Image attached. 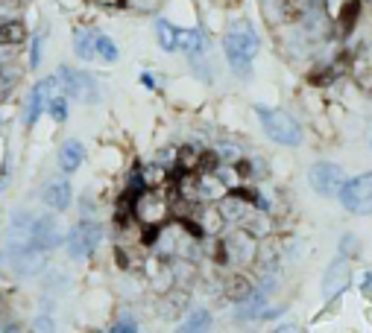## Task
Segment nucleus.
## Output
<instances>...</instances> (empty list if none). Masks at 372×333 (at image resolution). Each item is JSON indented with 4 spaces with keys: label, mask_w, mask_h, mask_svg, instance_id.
Here are the masks:
<instances>
[{
    "label": "nucleus",
    "mask_w": 372,
    "mask_h": 333,
    "mask_svg": "<svg viewBox=\"0 0 372 333\" xmlns=\"http://www.w3.org/2000/svg\"><path fill=\"white\" fill-rule=\"evenodd\" d=\"M103 240V228L97 225V222H80L71 234H68V258L71 260H85L91 258V254L97 251V246H100Z\"/></svg>",
    "instance_id": "39448f33"
},
{
    "label": "nucleus",
    "mask_w": 372,
    "mask_h": 333,
    "mask_svg": "<svg viewBox=\"0 0 372 333\" xmlns=\"http://www.w3.org/2000/svg\"><path fill=\"white\" fill-rule=\"evenodd\" d=\"M176 47L185 50L188 56H203L208 42H205L203 30H185V32H176Z\"/></svg>",
    "instance_id": "9b49d317"
},
{
    "label": "nucleus",
    "mask_w": 372,
    "mask_h": 333,
    "mask_svg": "<svg viewBox=\"0 0 372 333\" xmlns=\"http://www.w3.org/2000/svg\"><path fill=\"white\" fill-rule=\"evenodd\" d=\"M56 76H59V82H65V88H62V91L71 96V100L85 103V106H91V103L100 100V85H97V80H94L91 73L62 68Z\"/></svg>",
    "instance_id": "20e7f679"
},
{
    "label": "nucleus",
    "mask_w": 372,
    "mask_h": 333,
    "mask_svg": "<svg viewBox=\"0 0 372 333\" xmlns=\"http://www.w3.org/2000/svg\"><path fill=\"white\" fill-rule=\"evenodd\" d=\"M24 0H0V9H18Z\"/></svg>",
    "instance_id": "4be33fe9"
},
{
    "label": "nucleus",
    "mask_w": 372,
    "mask_h": 333,
    "mask_svg": "<svg viewBox=\"0 0 372 333\" xmlns=\"http://www.w3.org/2000/svg\"><path fill=\"white\" fill-rule=\"evenodd\" d=\"M59 243H62V228H59V220L47 217V213H44V217H35L32 220V246L47 254Z\"/></svg>",
    "instance_id": "0eeeda50"
},
{
    "label": "nucleus",
    "mask_w": 372,
    "mask_h": 333,
    "mask_svg": "<svg viewBox=\"0 0 372 333\" xmlns=\"http://www.w3.org/2000/svg\"><path fill=\"white\" fill-rule=\"evenodd\" d=\"M208 327H211V313H208V310H203V307L188 310L185 322L179 325V330H208Z\"/></svg>",
    "instance_id": "4468645a"
},
{
    "label": "nucleus",
    "mask_w": 372,
    "mask_h": 333,
    "mask_svg": "<svg viewBox=\"0 0 372 333\" xmlns=\"http://www.w3.org/2000/svg\"><path fill=\"white\" fill-rule=\"evenodd\" d=\"M44 327L53 330V322L50 319H35V330H44Z\"/></svg>",
    "instance_id": "5701e85b"
},
{
    "label": "nucleus",
    "mask_w": 372,
    "mask_h": 333,
    "mask_svg": "<svg viewBox=\"0 0 372 333\" xmlns=\"http://www.w3.org/2000/svg\"><path fill=\"white\" fill-rule=\"evenodd\" d=\"M114 330H117V333H132V330H138V325H135V319H132V313H121V316H117V322H114Z\"/></svg>",
    "instance_id": "aec40b11"
},
{
    "label": "nucleus",
    "mask_w": 372,
    "mask_h": 333,
    "mask_svg": "<svg viewBox=\"0 0 372 333\" xmlns=\"http://www.w3.org/2000/svg\"><path fill=\"white\" fill-rule=\"evenodd\" d=\"M223 50H226V58L232 70L238 76H249L252 73V62L258 56V35L249 24H238L232 27L223 38Z\"/></svg>",
    "instance_id": "f257e3e1"
},
{
    "label": "nucleus",
    "mask_w": 372,
    "mask_h": 333,
    "mask_svg": "<svg viewBox=\"0 0 372 333\" xmlns=\"http://www.w3.org/2000/svg\"><path fill=\"white\" fill-rule=\"evenodd\" d=\"M38 62H42V35L32 38V53H30V68H38Z\"/></svg>",
    "instance_id": "412c9836"
},
{
    "label": "nucleus",
    "mask_w": 372,
    "mask_h": 333,
    "mask_svg": "<svg viewBox=\"0 0 372 333\" xmlns=\"http://www.w3.org/2000/svg\"><path fill=\"white\" fill-rule=\"evenodd\" d=\"M27 42L24 21H4L0 24V47H18Z\"/></svg>",
    "instance_id": "f8f14e48"
},
{
    "label": "nucleus",
    "mask_w": 372,
    "mask_h": 333,
    "mask_svg": "<svg viewBox=\"0 0 372 333\" xmlns=\"http://www.w3.org/2000/svg\"><path fill=\"white\" fill-rule=\"evenodd\" d=\"M94 35H97V32H88V30H80V32H76L73 50H76V56H80V58H94V56H97V53H94Z\"/></svg>",
    "instance_id": "f3484780"
},
{
    "label": "nucleus",
    "mask_w": 372,
    "mask_h": 333,
    "mask_svg": "<svg viewBox=\"0 0 372 333\" xmlns=\"http://www.w3.org/2000/svg\"><path fill=\"white\" fill-rule=\"evenodd\" d=\"M155 35H159V44L162 50H176V30L167 24V21H155Z\"/></svg>",
    "instance_id": "a211bd4d"
},
{
    "label": "nucleus",
    "mask_w": 372,
    "mask_h": 333,
    "mask_svg": "<svg viewBox=\"0 0 372 333\" xmlns=\"http://www.w3.org/2000/svg\"><path fill=\"white\" fill-rule=\"evenodd\" d=\"M85 161V146L76 141V138H68L62 146H59V170L62 172H76Z\"/></svg>",
    "instance_id": "1a4fd4ad"
},
{
    "label": "nucleus",
    "mask_w": 372,
    "mask_h": 333,
    "mask_svg": "<svg viewBox=\"0 0 372 333\" xmlns=\"http://www.w3.org/2000/svg\"><path fill=\"white\" fill-rule=\"evenodd\" d=\"M346 182V175L337 164H328V161H320L308 170V184L314 187L320 196H337L340 187Z\"/></svg>",
    "instance_id": "423d86ee"
},
{
    "label": "nucleus",
    "mask_w": 372,
    "mask_h": 333,
    "mask_svg": "<svg viewBox=\"0 0 372 333\" xmlns=\"http://www.w3.org/2000/svg\"><path fill=\"white\" fill-rule=\"evenodd\" d=\"M44 202L53 208V211H65L71 208V184L65 179H53L47 182L44 187Z\"/></svg>",
    "instance_id": "9d476101"
},
{
    "label": "nucleus",
    "mask_w": 372,
    "mask_h": 333,
    "mask_svg": "<svg viewBox=\"0 0 372 333\" xmlns=\"http://www.w3.org/2000/svg\"><path fill=\"white\" fill-rule=\"evenodd\" d=\"M340 205L349 213H358V217H372V170L355 179L343 182L340 187Z\"/></svg>",
    "instance_id": "7ed1b4c3"
},
{
    "label": "nucleus",
    "mask_w": 372,
    "mask_h": 333,
    "mask_svg": "<svg viewBox=\"0 0 372 333\" xmlns=\"http://www.w3.org/2000/svg\"><path fill=\"white\" fill-rule=\"evenodd\" d=\"M284 4H299V0H284Z\"/></svg>",
    "instance_id": "393cba45"
},
{
    "label": "nucleus",
    "mask_w": 372,
    "mask_h": 333,
    "mask_svg": "<svg viewBox=\"0 0 372 333\" xmlns=\"http://www.w3.org/2000/svg\"><path fill=\"white\" fill-rule=\"evenodd\" d=\"M346 287H349V263L343 258H337L335 263L328 266L325 278H323V296L325 299H337Z\"/></svg>",
    "instance_id": "6e6552de"
},
{
    "label": "nucleus",
    "mask_w": 372,
    "mask_h": 333,
    "mask_svg": "<svg viewBox=\"0 0 372 333\" xmlns=\"http://www.w3.org/2000/svg\"><path fill=\"white\" fill-rule=\"evenodd\" d=\"M94 53L100 56L103 62H117V47H114V42L109 35H100V32L94 35Z\"/></svg>",
    "instance_id": "dca6fc26"
},
{
    "label": "nucleus",
    "mask_w": 372,
    "mask_h": 333,
    "mask_svg": "<svg viewBox=\"0 0 372 333\" xmlns=\"http://www.w3.org/2000/svg\"><path fill=\"white\" fill-rule=\"evenodd\" d=\"M223 289H226V296H229L232 301H246V299L252 296V284H249L246 275H241V272L229 275L226 284H223Z\"/></svg>",
    "instance_id": "ddd939ff"
},
{
    "label": "nucleus",
    "mask_w": 372,
    "mask_h": 333,
    "mask_svg": "<svg viewBox=\"0 0 372 333\" xmlns=\"http://www.w3.org/2000/svg\"><path fill=\"white\" fill-rule=\"evenodd\" d=\"M47 111H50V117L56 123H65L68 120V100L65 96H50L47 100Z\"/></svg>",
    "instance_id": "6ab92c4d"
},
{
    "label": "nucleus",
    "mask_w": 372,
    "mask_h": 333,
    "mask_svg": "<svg viewBox=\"0 0 372 333\" xmlns=\"http://www.w3.org/2000/svg\"><path fill=\"white\" fill-rule=\"evenodd\" d=\"M256 114L261 120V129L270 141H276L282 146H299L302 144V126L293 120V117L282 108H267V106H256Z\"/></svg>",
    "instance_id": "f03ea898"
},
{
    "label": "nucleus",
    "mask_w": 372,
    "mask_h": 333,
    "mask_svg": "<svg viewBox=\"0 0 372 333\" xmlns=\"http://www.w3.org/2000/svg\"><path fill=\"white\" fill-rule=\"evenodd\" d=\"M141 82H144L147 88H155V80H152V76H150V73H141Z\"/></svg>",
    "instance_id": "b1692460"
},
{
    "label": "nucleus",
    "mask_w": 372,
    "mask_h": 333,
    "mask_svg": "<svg viewBox=\"0 0 372 333\" xmlns=\"http://www.w3.org/2000/svg\"><path fill=\"white\" fill-rule=\"evenodd\" d=\"M358 15H361V0H346V4L340 6V15H337L340 30H343V32H352V30H355Z\"/></svg>",
    "instance_id": "2eb2a0df"
}]
</instances>
